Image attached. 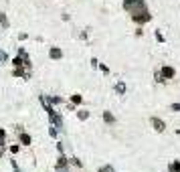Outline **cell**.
Returning <instances> with one entry per match:
<instances>
[{"instance_id": "cell-1", "label": "cell", "mask_w": 180, "mask_h": 172, "mask_svg": "<svg viewBox=\"0 0 180 172\" xmlns=\"http://www.w3.org/2000/svg\"><path fill=\"white\" fill-rule=\"evenodd\" d=\"M124 6H125V10L132 12V16L146 10V4H144V0H124Z\"/></svg>"}, {"instance_id": "cell-2", "label": "cell", "mask_w": 180, "mask_h": 172, "mask_svg": "<svg viewBox=\"0 0 180 172\" xmlns=\"http://www.w3.org/2000/svg\"><path fill=\"white\" fill-rule=\"evenodd\" d=\"M152 126H154V130H156V132H164V122H160V120H158V117H152Z\"/></svg>"}, {"instance_id": "cell-3", "label": "cell", "mask_w": 180, "mask_h": 172, "mask_svg": "<svg viewBox=\"0 0 180 172\" xmlns=\"http://www.w3.org/2000/svg\"><path fill=\"white\" fill-rule=\"evenodd\" d=\"M172 75H174V69H170V67L162 69V77H172Z\"/></svg>"}, {"instance_id": "cell-4", "label": "cell", "mask_w": 180, "mask_h": 172, "mask_svg": "<svg viewBox=\"0 0 180 172\" xmlns=\"http://www.w3.org/2000/svg\"><path fill=\"white\" fill-rule=\"evenodd\" d=\"M103 120H105L107 124H113V122H115V117H113V115L109 114V112H105V114H103Z\"/></svg>"}, {"instance_id": "cell-5", "label": "cell", "mask_w": 180, "mask_h": 172, "mask_svg": "<svg viewBox=\"0 0 180 172\" xmlns=\"http://www.w3.org/2000/svg\"><path fill=\"white\" fill-rule=\"evenodd\" d=\"M61 55H63V53H61L59 49H51V59H61Z\"/></svg>"}, {"instance_id": "cell-6", "label": "cell", "mask_w": 180, "mask_h": 172, "mask_svg": "<svg viewBox=\"0 0 180 172\" xmlns=\"http://www.w3.org/2000/svg\"><path fill=\"white\" fill-rule=\"evenodd\" d=\"M0 23H2L4 28H8V18H6V14H4V12H0Z\"/></svg>"}, {"instance_id": "cell-7", "label": "cell", "mask_w": 180, "mask_h": 172, "mask_svg": "<svg viewBox=\"0 0 180 172\" xmlns=\"http://www.w3.org/2000/svg\"><path fill=\"white\" fill-rule=\"evenodd\" d=\"M20 142H23L24 146H28V144H31V136H26V134H20Z\"/></svg>"}, {"instance_id": "cell-8", "label": "cell", "mask_w": 180, "mask_h": 172, "mask_svg": "<svg viewBox=\"0 0 180 172\" xmlns=\"http://www.w3.org/2000/svg\"><path fill=\"white\" fill-rule=\"evenodd\" d=\"M170 170H172V172L180 170V162H174V164H172V166H170Z\"/></svg>"}, {"instance_id": "cell-9", "label": "cell", "mask_w": 180, "mask_h": 172, "mask_svg": "<svg viewBox=\"0 0 180 172\" xmlns=\"http://www.w3.org/2000/svg\"><path fill=\"white\" fill-rule=\"evenodd\" d=\"M87 115H89L87 112H79V117H81V120H87Z\"/></svg>"}, {"instance_id": "cell-10", "label": "cell", "mask_w": 180, "mask_h": 172, "mask_svg": "<svg viewBox=\"0 0 180 172\" xmlns=\"http://www.w3.org/2000/svg\"><path fill=\"white\" fill-rule=\"evenodd\" d=\"M0 61H2V63L6 61V53H4V51H0Z\"/></svg>"}, {"instance_id": "cell-11", "label": "cell", "mask_w": 180, "mask_h": 172, "mask_svg": "<svg viewBox=\"0 0 180 172\" xmlns=\"http://www.w3.org/2000/svg\"><path fill=\"white\" fill-rule=\"evenodd\" d=\"M124 89H125L124 83H120V85H117V93H124Z\"/></svg>"}, {"instance_id": "cell-12", "label": "cell", "mask_w": 180, "mask_h": 172, "mask_svg": "<svg viewBox=\"0 0 180 172\" xmlns=\"http://www.w3.org/2000/svg\"><path fill=\"white\" fill-rule=\"evenodd\" d=\"M172 109H174V112H180V103H174V105H172Z\"/></svg>"}, {"instance_id": "cell-13", "label": "cell", "mask_w": 180, "mask_h": 172, "mask_svg": "<svg viewBox=\"0 0 180 172\" xmlns=\"http://www.w3.org/2000/svg\"><path fill=\"white\" fill-rule=\"evenodd\" d=\"M2 152H4V146H2V138H0V156H2Z\"/></svg>"}, {"instance_id": "cell-14", "label": "cell", "mask_w": 180, "mask_h": 172, "mask_svg": "<svg viewBox=\"0 0 180 172\" xmlns=\"http://www.w3.org/2000/svg\"><path fill=\"white\" fill-rule=\"evenodd\" d=\"M0 138H4V130H0Z\"/></svg>"}]
</instances>
